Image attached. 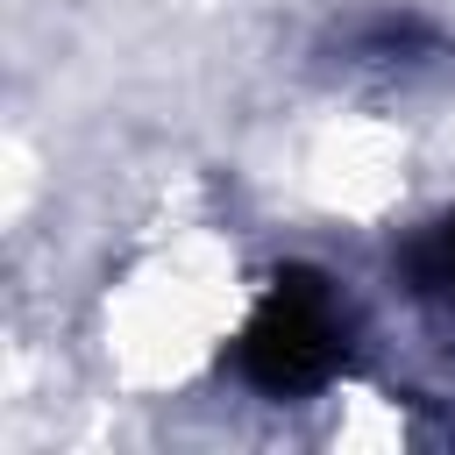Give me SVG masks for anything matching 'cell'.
Instances as JSON below:
<instances>
[{"label": "cell", "mask_w": 455, "mask_h": 455, "mask_svg": "<svg viewBox=\"0 0 455 455\" xmlns=\"http://www.w3.org/2000/svg\"><path fill=\"white\" fill-rule=\"evenodd\" d=\"M405 270L419 277V291H434V299H448V306H455V220H441V228H427V235L412 242V256H405Z\"/></svg>", "instance_id": "cell-2"}, {"label": "cell", "mask_w": 455, "mask_h": 455, "mask_svg": "<svg viewBox=\"0 0 455 455\" xmlns=\"http://www.w3.org/2000/svg\"><path fill=\"white\" fill-rule=\"evenodd\" d=\"M348 355V320L320 277H277L263 313L242 334V377L263 391H313L341 370Z\"/></svg>", "instance_id": "cell-1"}]
</instances>
